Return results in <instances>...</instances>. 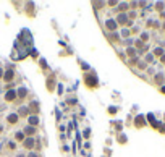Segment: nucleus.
<instances>
[{
	"label": "nucleus",
	"mask_w": 165,
	"mask_h": 157,
	"mask_svg": "<svg viewBox=\"0 0 165 157\" xmlns=\"http://www.w3.org/2000/svg\"><path fill=\"white\" fill-rule=\"evenodd\" d=\"M16 97V92L15 91H8L7 92V100H13Z\"/></svg>",
	"instance_id": "1"
},
{
	"label": "nucleus",
	"mask_w": 165,
	"mask_h": 157,
	"mask_svg": "<svg viewBox=\"0 0 165 157\" xmlns=\"http://www.w3.org/2000/svg\"><path fill=\"white\" fill-rule=\"evenodd\" d=\"M86 81H87V84H92V86H96V84H97V79L94 78V76H92V78L87 76V78H86Z\"/></svg>",
	"instance_id": "2"
},
{
	"label": "nucleus",
	"mask_w": 165,
	"mask_h": 157,
	"mask_svg": "<svg viewBox=\"0 0 165 157\" xmlns=\"http://www.w3.org/2000/svg\"><path fill=\"white\" fill-rule=\"evenodd\" d=\"M107 28H108V29H115V28H117V23L112 21V20H108V21H107Z\"/></svg>",
	"instance_id": "3"
},
{
	"label": "nucleus",
	"mask_w": 165,
	"mask_h": 157,
	"mask_svg": "<svg viewBox=\"0 0 165 157\" xmlns=\"http://www.w3.org/2000/svg\"><path fill=\"white\" fill-rule=\"evenodd\" d=\"M11 78H13V71H11V70H8V71L5 73V79H7V81H10Z\"/></svg>",
	"instance_id": "4"
},
{
	"label": "nucleus",
	"mask_w": 165,
	"mask_h": 157,
	"mask_svg": "<svg viewBox=\"0 0 165 157\" xmlns=\"http://www.w3.org/2000/svg\"><path fill=\"white\" fill-rule=\"evenodd\" d=\"M136 125H138V126H143V125H144V118H143V117H138V118H136Z\"/></svg>",
	"instance_id": "5"
},
{
	"label": "nucleus",
	"mask_w": 165,
	"mask_h": 157,
	"mask_svg": "<svg viewBox=\"0 0 165 157\" xmlns=\"http://www.w3.org/2000/svg\"><path fill=\"white\" fill-rule=\"evenodd\" d=\"M16 120H18V115H10V117H8V121H10V123H15Z\"/></svg>",
	"instance_id": "6"
},
{
	"label": "nucleus",
	"mask_w": 165,
	"mask_h": 157,
	"mask_svg": "<svg viewBox=\"0 0 165 157\" xmlns=\"http://www.w3.org/2000/svg\"><path fill=\"white\" fill-rule=\"evenodd\" d=\"M37 121H39V120H37V117H31V118H29V123H31V125H36Z\"/></svg>",
	"instance_id": "7"
},
{
	"label": "nucleus",
	"mask_w": 165,
	"mask_h": 157,
	"mask_svg": "<svg viewBox=\"0 0 165 157\" xmlns=\"http://www.w3.org/2000/svg\"><path fill=\"white\" fill-rule=\"evenodd\" d=\"M32 144H34L32 139H26V143H24V146H26V147H32Z\"/></svg>",
	"instance_id": "8"
},
{
	"label": "nucleus",
	"mask_w": 165,
	"mask_h": 157,
	"mask_svg": "<svg viewBox=\"0 0 165 157\" xmlns=\"http://www.w3.org/2000/svg\"><path fill=\"white\" fill-rule=\"evenodd\" d=\"M118 21L122 23V24H123V23H126V16H125V15H120V18H118Z\"/></svg>",
	"instance_id": "9"
},
{
	"label": "nucleus",
	"mask_w": 165,
	"mask_h": 157,
	"mask_svg": "<svg viewBox=\"0 0 165 157\" xmlns=\"http://www.w3.org/2000/svg\"><path fill=\"white\" fill-rule=\"evenodd\" d=\"M18 94H20L21 97H24V96H26V89H20V92H18Z\"/></svg>",
	"instance_id": "10"
},
{
	"label": "nucleus",
	"mask_w": 165,
	"mask_h": 157,
	"mask_svg": "<svg viewBox=\"0 0 165 157\" xmlns=\"http://www.w3.org/2000/svg\"><path fill=\"white\" fill-rule=\"evenodd\" d=\"M28 112H29V110H28V108H24V107H23L21 110H20V114H21V115H26Z\"/></svg>",
	"instance_id": "11"
},
{
	"label": "nucleus",
	"mask_w": 165,
	"mask_h": 157,
	"mask_svg": "<svg viewBox=\"0 0 165 157\" xmlns=\"http://www.w3.org/2000/svg\"><path fill=\"white\" fill-rule=\"evenodd\" d=\"M34 133V128H26V135H32Z\"/></svg>",
	"instance_id": "12"
},
{
	"label": "nucleus",
	"mask_w": 165,
	"mask_h": 157,
	"mask_svg": "<svg viewBox=\"0 0 165 157\" xmlns=\"http://www.w3.org/2000/svg\"><path fill=\"white\" fill-rule=\"evenodd\" d=\"M155 55H162V49H155Z\"/></svg>",
	"instance_id": "13"
},
{
	"label": "nucleus",
	"mask_w": 165,
	"mask_h": 157,
	"mask_svg": "<svg viewBox=\"0 0 165 157\" xmlns=\"http://www.w3.org/2000/svg\"><path fill=\"white\" fill-rule=\"evenodd\" d=\"M29 157H37V156H36V154H31V156H29Z\"/></svg>",
	"instance_id": "14"
},
{
	"label": "nucleus",
	"mask_w": 165,
	"mask_h": 157,
	"mask_svg": "<svg viewBox=\"0 0 165 157\" xmlns=\"http://www.w3.org/2000/svg\"><path fill=\"white\" fill-rule=\"evenodd\" d=\"M162 92H164V94H165V86H164V87H162Z\"/></svg>",
	"instance_id": "15"
},
{
	"label": "nucleus",
	"mask_w": 165,
	"mask_h": 157,
	"mask_svg": "<svg viewBox=\"0 0 165 157\" xmlns=\"http://www.w3.org/2000/svg\"><path fill=\"white\" fill-rule=\"evenodd\" d=\"M0 76H2V70H0Z\"/></svg>",
	"instance_id": "16"
}]
</instances>
